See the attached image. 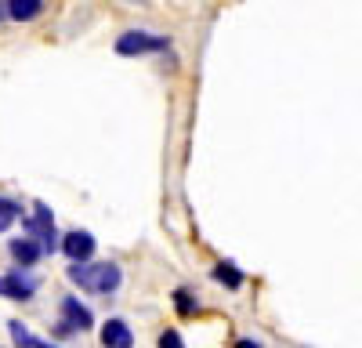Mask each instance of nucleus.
I'll list each match as a JSON object with an SVG mask.
<instances>
[{
  "mask_svg": "<svg viewBox=\"0 0 362 348\" xmlns=\"http://www.w3.org/2000/svg\"><path fill=\"white\" fill-rule=\"evenodd\" d=\"M69 279L80 290H90V294H112V290L124 283V272H119L116 261H98V265H73Z\"/></svg>",
  "mask_w": 362,
  "mask_h": 348,
  "instance_id": "nucleus-1",
  "label": "nucleus"
},
{
  "mask_svg": "<svg viewBox=\"0 0 362 348\" xmlns=\"http://www.w3.org/2000/svg\"><path fill=\"white\" fill-rule=\"evenodd\" d=\"M22 228H25L33 240H40V250H44V254H54L58 247H62V243H58L54 218H51V211H47V203H37V214H33V218H25Z\"/></svg>",
  "mask_w": 362,
  "mask_h": 348,
  "instance_id": "nucleus-2",
  "label": "nucleus"
},
{
  "mask_svg": "<svg viewBox=\"0 0 362 348\" xmlns=\"http://www.w3.org/2000/svg\"><path fill=\"white\" fill-rule=\"evenodd\" d=\"M95 327V315H90V308H83L76 298H62V323H58V330L62 334H73V330H90Z\"/></svg>",
  "mask_w": 362,
  "mask_h": 348,
  "instance_id": "nucleus-3",
  "label": "nucleus"
},
{
  "mask_svg": "<svg viewBox=\"0 0 362 348\" xmlns=\"http://www.w3.org/2000/svg\"><path fill=\"white\" fill-rule=\"evenodd\" d=\"M167 37H153V33H124L116 40L119 54H148V51H167Z\"/></svg>",
  "mask_w": 362,
  "mask_h": 348,
  "instance_id": "nucleus-4",
  "label": "nucleus"
},
{
  "mask_svg": "<svg viewBox=\"0 0 362 348\" xmlns=\"http://www.w3.org/2000/svg\"><path fill=\"white\" fill-rule=\"evenodd\" d=\"M33 294H37V279H33V276H22V272H8V276H0V298L29 301Z\"/></svg>",
  "mask_w": 362,
  "mask_h": 348,
  "instance_id": "nucleus-5",
  "label": "nucleus"
},
{
  "mask_svg": "<svg viewBox=\"0 0 362 348\" xmlns=\"http://www.w3.org/2000/svg\"><path fill=\"white\" fill-rule=\"evenodd\" d=\"M62 250L73 257V265H87V257L95 254V236L83 232V228H76V232H69V236L62 240Z\"/></svg>",
  "mask_w": 362,
  "mask_h": 348,
  "instance_id": "nucleus-6",
  "label": "nucleus"
},
{
  "mask_svg": "<svg viewBox=\"0 0 362 348\" xmlns=\"http://www.w3.org/2000/svg\"><path fill=\"white\" fill-rule=\"evenodd\" d=\"M102 344H105V348H131V344H134L131 327L124 323V319H109V323L102 327Z\"/></svg>",
  "mask_w": 362,
  "mask_h": 348,
  "instance_id": "nucleus-7",
  "label": "nucleus"
},
{
  "mask_svg": "<svg viewBox=\"0 0 362 348\" xmlns=\"http://www.w3.org/2000/svg\"><path fill=\"white\" fill-rule=\"evenodd\" d=\"M11 257L18 261L22 269H29V265H37V261L44 257V250H40V243L37 240H11Z\"/></svg>",
  "mask_w": 362,
  "mask_h": 348,
  "instance_id": "nucleus-8",
  "label": "nucleus"
},
{
  "mask_svg": "<svg viewBox=\"0 0 362 348\" xmlns=\"http://www.w3.org/2000/svg\"><path fill=\"white\" fill-rule=\"evenodd\" d=\"M44 11V4H40V0H11V4H8V18H37Z\"/></svg>",
  "mask_w": 362,
  "mask_h": 348,
  "instance_id": "nucleus-9",
  "label": "nucleus"
},
{
  "mask_svg": "<svg viewBox=\"0 0 362 348\" xmlns=\"http://www.w3.org/2000/svg\"><path fill=\"white\" fill-rule=\"evenodd\" d=\"M214 279H218V283H225V286H232V290H235L239 283H243V276H239V269L232 265V261H221V265L214 269Z\"/></svg>",
  "mask_w": 362,
  "mask_h": 348,
  "instance_id": "nucleus-10",
  "label": "nucleus"
},
{
  "mask_svg": "<svg viewBox=\"0 0 362 348\" xmlns=\"http://www.w3.org/2000/svg\"><path fill=\"white\" fill-rule=\"evenodd\" d=\"M8 327H11V341H15V344H22V348H37V337L29 334V327H25V323H18V319H11Z\"/></svg>",
  "mask_w": 362,
  "mask_h": 348,
  "instance_id": "nucleus-11",
  "label": "nucleus"
},
{
  "mask_svg": "<svg viewBox=\"0 0 362 348\" xmlns=\"http://www.w3.org/2000/svg\"><path fill=\"white\" fill-rule=\"evenodd\" d=\"M15 218H18V203L8 199V196H0V232H4Z\"/></svg>",
  "mask_w": 362,
  "mask_h": 348,
  "instance_id": "nucleus-12",
  "label": "nucleus"
},
{
  "mask_svg": "<svg viewBox=\"0 0 362 348\" xmlns=\"http://www.w3.org/2000/svg\"><path fill=\"white\" fill-rule=\"evenodd\" d=\"M174 305H177V312H185V315H192L199 305H192V298H189V290H177L174 294Z\"/></svg>",
  "mask_w": 362,
  "mask_h": 348,
  "instance_id": "nucleus-13",
  "label": "nucleus"
},
{
  "mask_svg": "<svg viewBox=\"0 0 362 348\" xmlns=\"http://www.w3.org/2000/svg\"><path fill=\"white\" fill-rule=\"evenodd\" d=\"M160 348H185V344H181V334L177 330H163L160 334Z\"/></svg>",
  "mask_w": 362,
  "mask_h": 348,
  "instance_id": "nucleus-14",
  "label": "nucleus"
},
{
  "mask_svg": "<svg viewBox=\"0 0 362 348\" xmlns=\"http://www.w3.org/2000/svg\"><path fill=\"white\" fill-rule=\"evenodd\" d=\"M235 348H261L257 341H250V337H243V341H235Z\"/></svg>",
  "mask_w": 362,
  "mask_h": 348,
  "instance_id": "nucleus-15",
  "label": "nucleus"
},
{
  "mask_svg": "<svg viewBox=\"0 0 362 348\" xmlns=\"http://www.w3.org/2000/svg\"><path fill=\"white\" fill-rule=\"evenodd\" d=\"M37 348H51V344H44V341H37Z\"/></svg>",
  "mask_w": 362,
  "mask_h": 348,
  "instance_id": "nucleus-16",
  "label": "nucleus"
}]
</instances>
